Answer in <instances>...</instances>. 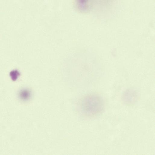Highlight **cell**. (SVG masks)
Returning <instances> with one entry per match:
<instances>
[{
	"label": "cell",
	"mask_w": 155,
	"mask_h": 155,
	"mask_svg": "<svg viewBox=\"0 0 155 155\" xmlns=\"http://www.w3.org/2000/svg\"><path fill=\"white\" fill-rule=\"evenodd\" d=\"M82 113L86 116L94 117L100 114L104 108L102 98L94 94H89L82 99L80 105Z\"/></svg>",
	"instance_id": "obj_1"
},
{
	"label": "cell",
	"mask_w": 155,
	"mask_h": 155,
	"mask_svg": "<svg viewBox=\"0 0 155 155\" xmlns=\"http://www.w3.org/2000/svg\"><path fill=\"white\" fill-rule=\"evenodd\" d=\"M27 90H23L22 92H21V94H22V95H21V96L22 95V97L24 98V96L25 97V99H27L30 95V93Z\"/></svg>",
	"instance_id": "obj_2"
}]
</instances>
